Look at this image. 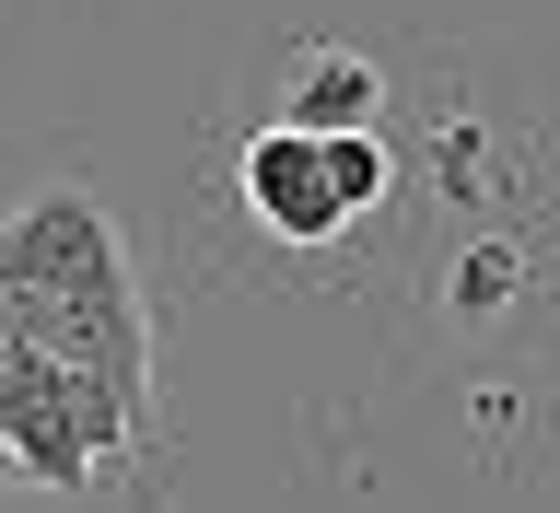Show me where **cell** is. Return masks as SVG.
I'll return each mask as SVG.
<instances>
[{
    "label": "cell",
    "mask_w": 560,
    "mask_h": 513,
    "mask_svg": "<svg viewBox=\"0 0 560 513\" xmlns=\"http://www.w3.org/2000/svg\"><path fill=\"white\" fill-rule=\"evenodd\" d=\"M234 187H245V210H257L280 245H327V234H350V199H339V175H327V140H315L304 117H269V129L245 140Z\"/></svg>",
    "instance_id": "obj_1"
},
{
    "label": "cell",
    "mask_w": 560,
    "mask_h": 513,
    "mask_svg": "<svg viewBox=\"0 0 560 513\" xmlns=\"http://www.w3.org/2000/svg\"><path fill=\"white\" fill-rule=\"evenodd\" d=\"M280 117H304V129H362V117H385V70L362 59V47H292V82H280Z\"/></svg>",
    "instance_id": "obj_2"
},
{
    "label": "cell",
    "mask_w": 560,
    "mask_h": 513,
    "mask_svg": "<svg viewBox=\"0 0 560 513\" xmlns=\"http://www.w3.org/2000/svg\"><path fill=\"white\" fill-rule=\"evenodd\" d=\"M315 140H327V175H339L350 222H362V210H385V187H397V152H385V117H362V129H315Z\"/></svg>",
    "instance_id": "obj_3"
},
{
    "label": "cell",
    "mask_w": 560,
    "mask_h": 513,
    "mask_svg": "<svg viewBox=\"0 0 560 513\" xmlns=\"http://www.w3.org/2000/svg\"><path fill=\"white\" fill-rule=\"evenodd\" d=\"M444 292H455V315H502V304H514V292H525V245L479 234V245H467V257H455V280H444Z\"/></svg>",
    "instance_id": "obj_4"
}]
</instances>
